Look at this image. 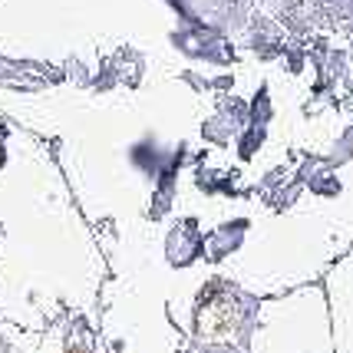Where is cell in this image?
Segmentation results:
<instances>
[{
	"instance_id": "1",
	"label": "cell",
	"mask_w": 353,
	"mask_h": 353,
	"mask_svg": "<svg viewBox=\"0 0 353 353\" xmlns=\"http://www.w3.org/2000/svg\"><path fill=\"white\" fill-rule=\"evenodd\" d=\"M334 353H353V251L343 254L323 281Z\"/></svg>"
}]
</instances>
